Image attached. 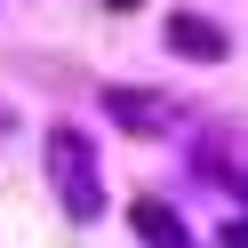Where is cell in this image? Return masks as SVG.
Masks as SVG:
<instances>
[{
	"instance_id": "2",
	"label": "cell",
	"mask_w": 248,
	"mask_h": 248,
	"mask_svg": "<svg viewBox=\"0 0 248 248\" xmlns=\"http://www.w3.org/2000/svg\"><path fill=\"white\" fill-rule=\"evenodd\" d=\"M168 48L192 56V64H216V56H224V32H216L208 16H192V8H176V16H168Z\"/></svg>"
},
{
	"instance_id": "6",
	"label": "cell",
	"mask_w": 248,
	"mask_h": 248,
	"mask_svg": "<svg viewBox=\"0 0 248 248\" xmlns=\"http://www.w3.org/2000/svg\"><path fill=\"white\" fill-rule=\"evenodd\" d=\"M112 8H136V0H112Z\"/></svg>"
},
{
	"instance_id": "1",
	"label": "cell",
	"mask_w": 248,
	"mask_h": 248,
	"mask_svg": "<svg viewBox=\"0 0 248 248\" xmlns=\"http://www.w3.org/2000/svg\"><path fill=\"white\" fill-rule=\"evenodd\" d=\"M48 160H56V184H64L72 216H96V184H88V144H80L72 128H56V136H48Z\"/></svg>"
},
{
	"instance_id": "3",
	"label": "cell",
	"mask_w": 248,
	"mask_h": 248,
	"mask_svg": "<svg viewBox=\"0 0 248 248\" xmlns=\"http://www.w3.org/2000/svg\"><path fill=\"white\" fill-rule=\"evenodd\" d=\"M136 224L152 232V248H176V240H184V224H176V216L160 208V200H136Z\"/></svg>"
},
{
	"instance_id": "5",
	"label": "cell",
	"mask_w": 248,
	"mask_h": 248,
	"mask_svg": "<svg viewBox=\"0 0 248 248\" xmlns=\"http://www.w3.org/2000/svg\"><path fill=\"white\" fill-rule=\"evenodd\" d=\"M224 248H248V224H232V232H224Z\"/></svg>"
},
{
	"instance_id": "4",
	"label": "cell",
	"mask_w": 248,
	"mask_h": 248,
	"mask_svg": "<svg viewBox=\"0 0 248 248\" xmlns=\"http://www.w3.org/2000/svg\"><path fill=\"white\" fill-rule=\"evenodd\" d=\"M112 112L136 128V120H152V96H128V88H112Z\"/></svg>"
}]
</instances>
